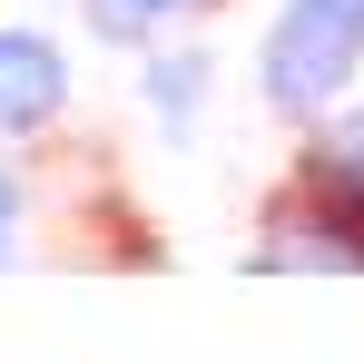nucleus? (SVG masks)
<instances>
[{
	"instance_id": "obj_1",
	"label": "nucleus",
	"mask_w": 364,
	"mask_h": 364,
	"mask_svg": "<svg viewBox=\"0 0 364 364\" xmlns=\"http://www.w3.org/2000/svg\"><path fill=\"white\" fill-rule=\"evenodd\" d=\"M355 79H364V0H276L256 40V99L286 128H305L335 99H355Z\"/></svg>"
},
{
	"instance_id": "obj_2",
	"label": "nucleus",
	"mask_w": 364,
	"mask_h": 364,
	"mask_svg": "<svg viewBox=\"0 0 364 364\" xmlns=\"http://www.w3.org/2000/svg\"><path fill=\"white\" fill-rule=\"evenodd\" d=\"M256 266H345V276H364V207H355V197H325V187H305V178H286L276 207H266Z\"/></svg>"
},
{
	"instance_id": "obj_3",
	"label": "nucleus",
	"mask_w": 364,
	"mask_h": 364,
	"mask_svg": "<svg viewBox=\"0 0 364 364\" xmlns=\"http://www.w3.org/2000/svg\"><path fill=\"white\" fill-rule=\"evenodd\" d=\"M69 119V50L30 20H0V138H50Z\"/></svg>"
},
{
	"instance_id": "obj_4",
	"label": "nucleus",
	"mask_w": 364,
	"mask_h": 364,
	"mask_svg": "<svg viewBox=\"0 0 364 364\" xmlns=\"http://www.w3.org/2000/svg\"><path fill=\"white\" fill-rule=\"evenodd\" d=\"M286 178H305V187H325V197H355V207H364V99H335L325 119L296 128V168H286Z\"/></svg>"
},
{
	"instance_id": "obj_5",
	"label": "nucleus",
	"mask_w": 364,
	"mask_h": 364,
	"mask_svg": "<svg viewBox=\"0 0 364 364\" xmlns=\"http://www.w3.org/2000/svg\"><path fill=\"white\" fill-rule=\"evenodd\" d=\"M207 79H217L207 50H148V60H138V99H148L158 128H197L207 119Z\"/></svg>"
},
{
	"instance_id": "obj_6",
	"label": "nucleus",
	"mask_w": 364,
	"mask_h": 364,
	"mask_svg": "<svg viewBox=\"0 0 364 364\" xmlns=\"http://www.w3.org/2000/svg\"><path fill=\"white\" fill-rule=\"evenodd\" d=\"M79 10H89L99 40H148V30L187 20V10H227V0H79Z\"/></svg>"
},
{
	"instance_id": "obj_7",
	"label": "nucleus",
	"mask_w": 364,
	"mask_h": 364,
	"mask_svg": "<svg viewBox=\"0 0 364 364\" xmlns=\"http://www.w3.org/2000/svg\"><path fill=\"white\" fill-rule=\"evenodd\" d=\"M20 237H30V178H20V168L0 158V266L20 256Z\"/></svg>"
}]
</instances>
